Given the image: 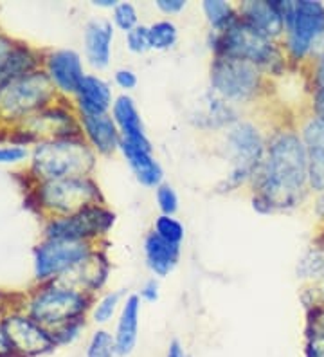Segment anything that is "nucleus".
<instances>
[{
  "instance_id": "obj_21",
  "label": "nucleus",
  "mask_w": 324,
  "mask_h": 357,
  "mask_svg": "<svg viewBox=\"0 0 324 357\" xmlns=\"http://www.w3.org/2000/svg\"><path fill=\"white\" fill-rule=\"evenodd\" d=\"M144 255H146L151 273L157 276H166L177 267L178 258H180V245L169 244L155 233H150L144 240Z\"/></svg>"
},
{
  "instance_id": "obj_35",
  "label": "nucleus",
  "mask_w": 324,
  "mask_h": 357,
  "mask_svg": "<svg viewBox=\"0 0 324 357\" xmlns=\"http://www.w3.org/2000/svg\"><path fill=\"white\" fill-rule=\"evenodd\" d=\"M26 155V149H20V146H2V149H0V165L18 162Z\"/></svg>"
},
{
  "instance_id": "obj_25",
  "label": "nucleus",
  "mask_w": 324,
  "mask_h": 357,
  "mask_svg": "<svg viewBox=\"0 0 324 357\" xmlns=\"http://www.w3.org/2000/svg\"><path fill=\"white\" fill-rule=\"evenodd\" d=\"M86 357H117V344L112 332L100 328L86 344Z\"/></svg>"
},
{
  "instance_id": "obj_42",
  "label": "nucleus",
  "mask_w": 324,
  "mask_h": 357,
  "mask_svg": "<svg viewBox=\"0 0 324 357\" xmlns=\"http://www.w3.org/2000/svg\"><path fill=\"white\" fill-rule=\"evenodd\" d=\"M166 357H190L187 352L184 350V347L180 344V341L173 340L168 347V352H166Z\"/></svg>"
},
{
  "instance_id": "obj_33",
  "label": "nucleus",
  "mask_w": 324,
  "mask_h": 357,
  "mask_svg": "<svg viewBox=\"0 0 324 357\" xmlns=\"http://www.w3.org/2000/svg\"><path fill=\"white\" fill-rule=\"evenodd\" d=\"M83 327H85L83 319H76V321L65 323V325H61V327L51 331L52 340H54V343L56 344L72 343L74 340H78V335H79V332H82Z\"/></svg>"
},
{
  "instance_id": "obj_20",
  "label": "nucleus",
  "mask_w": 324,
  "mask_h": 357,
  "mask_svg": "<svg viewBox=\"0 0 324 357\" xmlns=\"http://www.w3.org/2000/svg\"><path fill=\"white\" fill-rule=\"evenodd\" d=\"M82 123L86 137L91 139L92 146L101 153H112L121 144V134L114 118L101 114V116H85L82 114Z\"/></svg>"
},
{
  "instance_id": "obj_28",
  "label": "nucleus",
  "mask_w": 324,
  "mask_h": 357,
  "mask_svg": "<svg viewBox=\"0 0 324 357\" xmlns=\"http://www.w3.org/2000/svg\"><path fill=\"white\" fill-rule=\"evenodd\" d=\"M121 298V291L108 292L107 296L101 298L100 303H98L94 309V321L98 323V325H107V323L114 318V314L117 312V307H119Z\"/></svg>"
},
{
  "instance_id": "obj_30",
  "label": "nucleus",
  "mask_w": 324,
  "mask_h": 357,
  "mask_svg": "<svg viewBox=\"0 0 324 357\" xmlns=\"http://www.w3.org/2000/svg\"><path fill=\"white\" fill-rule=\"evenodd\" d=\"M114 22L125 33H130L132 29L137 27V11L132 4L128 2H119L114 8Z\"/></svg>"
},
{
  "instance_id": "obj_2",
  "label": "nucleus",
  "mask_w": 324,
  "mask_h": 357,
  "mask_svg": "<svg viewBox=\"0 0 324 357\" xmlns=\"http://www.w3.org/2000/svg\"><path fill=\"white\" fill-rule=\"evenodd\" d=\"M94 166V155L78 139H56L38 144L33 153V168L47 181L83 177Z\"/></svg>"
},
{
  "instance_id": "obj_43",
  "label": "nucleus",
  "mask_w": 324,
  "mask_h": 357,
  "mask_svg": "<svg viewBox=\"0 0 324 357\" xmlns=\"http://www.w3.org/2000/svg\"><path fill=\"white\" fill-rule=\"evenodd\" d=\"M310 54H314L317 60L324 58V29H323V33L319 35V38L316 40V44H314V47H311Z\"/></svg>"
},
{
  "instance_id": "obj_22",
  "label": "nucleus",
  "mask_w": 324,
  "mask_h": 357,
  "mask_svg": "<svg viewBox=\"0 0 324 357\" xmlns=\"http://www.w3.org/2000/svg\"><path fill=\"white\" fill-rule=\"evenodd\" d=\"M78 101L82 114L85 116H101L112 105V91L108 83L98 76H85L78 89Z\"/></svg>"
},
{
  "instance_id": "obj_44",
  "label": "nucleus",
  "mask_w": 324,
  "mask_h": 357,
  "mask_svg": "<svg viewBox=\"0 0 324 357\" xmlns=\"http://www.w3.org/2000/svg\"><path fill=\"white\" fill-rule=\"evenodd\" d=\"M314 328H316V331L324 332V309L321 310V314L317 316L316 321H314Z\"/></svg>"
},
{
  "instance_id": "obj_11",
  "label": "nucleus",
  "mask_w": 324,
  "mask_h": 357,
  "mask_svg": "<svg viewBox=\"0 0 324 357\" xmlns=\"http://www.w3.org/2000/svg\"><path fill=\"white\" fill-rule=\"evenodd\" d=\"M9 343L13 347L15 354L20 357H33L40 354L51 352L56 343L52 340L51 331L42 327L33 318L24 316H11L2 323Z\"/></svg>"
},
{
  "instance_id": "obj_37",
  "label": "nucleus",
  "mask_w": 324,
  "mask_h": 357,
  "mask_svg": "<svg viewBox=\"0 0 324 357\" xmlns=\"http://www.w3.org/2000/svg\"><path fill=\"white\" fill-rule=\"evenodd\" d=\"M11 51H13V45L9 44L8 40L0 36V91H2V79H4V70L6 66H8Z\"/></svg>"
},
{
  "instance_id": "obj_13",
  "label": "nucleus",
  "mask_w": 324,
  "mask_h": 357,
  "mask_svg": "<svg viewBox=\"0 0 324 357\" xmlns=\"http://www.w3.org/2000/svg\"><path fill=\"white\" fill-rule=\"evenodd\" d=\"M112 116L117 128H119V134H121L123 141L134 144V146H139V149L150 150L151 152V143L148 141L146 134H144L143 121H141L139 110L132 98L126 96V94L117 98V100L114 101Z\"/></svg>"
},
{
  "instance_id": "obj_8",
  "label": "nucleus",
  "mask_w": 324,
  "mask_h": 357,
  "mask_svg": "<svg viewBox=\"0 0 324 357\" xmlns=\"http://www.w3.org/2000/svg\"><path fill=\"white\" fill-rule=\"evenodd\" d=\"M98 199H100V190L85 177L47 181L42 188L43 206L60 213H78L82 209L95 206L94 202Z\"/></svg>"
},
{
  "instance_id": "obj_36",
  "label": "nucleus",
  "mask_w": 324,
  "mask_h": 357,
  "mask_svg": "<svg viewBox=\"0 0 324 357\" xmlns=\"http://www.w3.org/2000/svg\"><path fill=\"white\" fill-rule=\"evenodd\" d=\"M116 83L125 91H132L137 85V76H135L134 70L130 69H119L116 73Z\"/></svg>"
},
{
  "instance_id": "obj_9",
  "label": "nucleus",
  "mask_w": 324,
  "mask_h": 357,
  "mask_svg": "<svg viewBox=\"0 0 324 357\" xmlns=\"http://www.w3.org/2000/svg\"><path fill=\"white\" fill-rule=\"evenodd\" d=\"M114 218H116L114 213H110L108 209H103L101 206H91L78 213L52 220L45 233L47 238L83 242L85 238L107 233L114 224Z\"/></svg>"
},
{
  "instance_id": "obj_27",
  "label": "nucleus",
  "mask_w": 324,
  "mask_h": 357,
  "mask_svg": "<svg viewBox=\"0 0 324 357\" xmlns=\"http://www.w3.org/2000/svg\"><path fill=\"white\" fill-rule=\"evenodd\" d=\"M155 235H159L160 238L169 242V244L180 245V242L184 240V226L178 222L177 218L168 217V215H160L155 222Z\"/></svg>"
},
{
  "instance_id": "obj_10",
  "label": "nucleus",
  "mask_w": 324,
  "mask_h": 357,
  "mask_svg": "<svg viewBox=\"0 0 324 357\" xmlns=\"http://www.w3.org/2000/svg\"><path fill=\"white\" fill-rule=\"evenodd\" d=\"M88 257L91 251L85 242L49 238L36 249L35 275L38 280L52 278L63 271H70L72 267L79 266Z\"/></svg>"
},
{
  "instance_id": "obj_32",
  "label": "nucleus",
  "mask_w": 324,
  "mask_h": 357,
  "mask_svg": "<svg viewBox=\"0 0 324 357\" xmlns=\"http://www.w3.org/2000/svg\"><path fill=\"white\" fill-rule=\"evenodd\" d=\"M157 202H159V208L162 211V215L173 217V215L177 213L178 197L169 184H160L157 188Z\"/></svg>"
},
{
  "instance_id": "obj_14",
  "label": "nucleus",
  "mask_w": 324,
  "mask_h": 357,
  "mask_svg": "<svg viewBox=\"0 0 324 357\" xmlns=\"http://www.w3.org/2000/svg\"><path fill=\"white\" fill-rule=\"evenodd\" d=\"M301 139L308 153V183L317 192H324V123L310 119Z\"/></svg>"
},
{
  "instance_id": "obj_17",
  "label": "nucleus",
  "mask_w": 324,
  "mask_h": 357,
  "mask_svg": "<svg viewBox=\"0 0 324 357\" xmlns=\"http://www.w3.org/2000/svg\"><path fill=\"white\" fill-rule=\"evenodd\" d=\"M139 316H141V298L132 294L126 298L114 332L119 357H126L134 352L139 337Z\"/></svg>"
},
{
  "instance_id": "obj_38",
  "label": "nucleus",
  "mask_w": 324,
  "mask_h": 357,
  "mask_svg": "<svg viewBox=\"0 0 324 357\" xmlns=\"http://www.w3.org/2000/svg\"><path fill=\"white\" fill-rule=\"evenodd\" d=\"M157 8L166 15H175L180 13L182 9L186 8V2H184V0H159V2H157Z\"/></svg>"
},
{
  "instance_id": "obj_23",
  "label": "nucleus",
  "mask_w": 324,
  "mask_h": 357,
  "mask_svg": "<svg viewBox=\"0 0 324 357\" xmlns=\"http://www.w3.org/2000/svg\"><path fill=\"white\" fill-rule=\"evenodd\" d=\"M76 271H79V285L86 289H100L103 285V282L107 280L108 266L107 260L103 257H94V261H92V257H88L86 260H83L79 266L74 267Z\"/></svg>"
},
{
  "instance_id": "obj_12",
  "label": "nucleus",
  "mask_w": 324,
  "mask_h": 357,
  "mask_svg": "<svg viewBox=\"0 0 324 357\" xmlns=\"http://www.w3.org/2000/svg\"><path fill=\"white\" fill-rule=\"evenodd\" d=\"M51 96L49 78L42 73H29L9 83L2 91V105L11 114H24L38 109Z\"/></svg>"
},
{
  "instance_id": "obj_16",
  "label": "nucleus",
  "mask_w": 324,
  "mask_h": 357,
  "mask_svg": "<svg viewBox=\"0 0 324 357\" xmlns=\"http://www.w3.org/2000/svg\"><path fill=\"white\" fill-rule=\"evenodd\" d=\"M114 42V27L108 20L95 18L85 27V52L86 60L95 69H105L110 61Z\"/></svg>"
},
{
  "instance_id": "obj_3",
  "label": "nucleus",
  "mask_w": 324,
  "mask_h": 357,
  "mask_svg": "<svg viewBox=\"0 0 324 357\" xmlns=\"http://www.w3.org/2000/svg\"><path fill=\"white\" fill-rule=\"evenodd\" d=\"M288 33V51L295 60L310 54L324 29V6L321 2H276Z\"/></svg>"
},
{
  "instance_id": "obj_24",
  "label": "nucleus",
  "mask_w": 324,
  "mask_h": 357,
  "mask_svg": "<svg viewBox=\"0 0 324 357\" xmlns=\"http://www.w3.org/2000/svg\"><path fill=\"white\" fill-rule=\"evenodd\" d=\"M203 13L208 17L209 24L218 33L231 27L238 20L233 6L229 2H224V0H206L203 2Z\"/></svg>"
},
{
  "instance_id": "obj_41",
  "label": "nucleus",
  "mask_w": 324,
  "mask_h": 357,
  "mask_svg": "<svg viewBox=\"0 0 324 357\" xmlns=\"http://www.w3.org/2000/svg\"><path fill=\"white\" fill-rule=\"evenodd\" d=\"M13 354H15L13 347H11L4 328H2V325H0V357H11Z\"/></svg>"
},
{
  "instance_id": "obj_39",
  "label": "nucleus",
  "mask_w": 324,
  "mask_h": 357,
  "mask_svg": "<svg viewBox=\"0 0 324 357\" xmlns=\"http://www.w3.org/2000/svg\"><path fill=\"white\" fill-rule=\"evenodd\" d=\"M141 298L146 301H150V303H153V301L159 300V283H157L155 280H150V282H146V285H144L143 291H141Z\"/></svg>"
},
{
  "instance_id": "obj_46",
  "label": "nucleus",
  "mask_w": 324,
  "mask_h": 357,
  "mask_svg": "<svg viewBox=\"0 0 324 357\" xmlns=\"http://www.w3.org/2000/svg\"><path fill=\"white\" fill-rule=\"evenodd\" d=\"M94 6H98V8H116L117 2H114V0H98V2H94Z\"/></svg>"
},
{
  "instance_id": "obj_34",
  "label": "nucleus",
  "mask_w": 324,
  "mask_h": 357,
  "mask_svg": "<svg viewBox=\"0 0 324 357\" xmlns=\"http://www.w3.org/2000/svg\"><path fill=\"white\" fill-rule=\"evenodd\" d=\"M307 357H324V332L314 328L311 334H308Z\"/></svg>"
},
{
  "instance_id": "obj_4",
  "label": "nucleus",
  "mask_w": 324,
  "mask_h": 357,
  "mask_svg": "<svg viewBox=\"0 0 324 357\" xmlns=\"http://www.w3.org/2000/svg\"><path fill=\"white\" fill-rule=\"evenodd\" d=\"M227 150L231 153L233 170L225 178V188L231 192L256 172L265 159V143L258 128L251 123H236L227 134Z\"/></svg>"
},
{
  "instance_id": "obj_7",
  "label": "nucleus",
  "mask_w": 324,
  "mask_h": 357,
  "mask_svg": "<svg viewBox=\"0 0 324 357\" xmlns=\"http://www.w3.org/2000/svg\"><path fill=\"white\" fill-rule=\"evenodd\" d=\"M211 83L225 100H249L259 87L258 66L240 58L218 54L211 67Z\"/></svg>"
},
{
  "instance_id": "obj_29",
  "label": "nucleus",
  "mask_w": 324,
  "mask_h": 357,
  "mask_svg": "<svg viewBox=\"0 0 324 357\" xmlns=\"http://www.w3.org/2000/svg\"><path fill=\"white\" fill-rule=\"evenodd\" d=\"M298 273L301 278H321V276H324V253L308 251L299 261Z\"/></svg>"
},
{
  "instance_id": "obj_40",
  "label": "nucleus",
  "mask_w": 324,
  "mask_h": 357,
  "mask_svg": "<svg viewBox=\"0 0 324 357\" xmlns=\"http://www.w3.org/2000/svg\"><path fill=\"white\" fill-rule=\"evenodd\" d=\"M314 110H316L317 119L324 123V85H319V89L316 91V96H314Z\"/></svg>"
},
{
  "instance_id": "obj_45",
  "label": "nucleus",
  "mask_w": 324,
  "mask_h": 357,
  "mask_svg": "<svg viewBox=\"0 0 324 357\" xmlns=\"http://www.w3.org/2000/svg\"><path fill=\"white\" fill-rule=\"evenodd\" d=\"M319 63H317V78H319L321 85H324V58H321V60H317Z\"/></svg>"
},
{
  "instance_id": "obj_18",
  "label": "nucleus",
  "mask_w": 324,
  "mask_h": 357,
  "mask_svg": "<svg viewBox=\"0 0 324 357\" xmlns=\"http://www.w3.org/2000/svg\"><path fill=\"white\" fill-rule=\"evenodd\" d=\"M240 11L243 15V17H240L243 22L254 27L267 38H276L285 29L283 18L276 8V2H245V4H242Z\"/></svg>"
},
{
  "instance_id": "obj_5",
  "label": "nucleus",
  "mask_w": 324,
  "mask_h": 357,
  "mask_svg": "<svg viewBox=\"0 0 324 357\" xmlns=\"http://www.w3.org/2000/svg\"><path fill=\"white\" fill-rule=\"evenodd\" d=\"M215 49L218 54L240 58L254 66H270V61L279 58L272 40L243 22L240 17L233 26L216 36Z\"/></svg>"
},
{
  "instance_id": "obj_1",
  "label": "nucleus",
  "mask_w": 324,
  "mask_h": 357,
  "mask_svg": "<svg viewBox=\"0 0 324 357\" xmlns=\"http://www.w3.org/2000/svg\"><path fill=\"white\" fill-rule=\"evenodd\" d=\"M254 208L261 211L292 208L308 183V153L294 132H279L268 143L265 159L256 172Z\"/></svg>"
},
{
  "instance_id": "obj_31",
  "label": "nucleus",
  "mask_w": 324,
  "mask_h": 357,
  "mask_svg": "<svg viewBox=\"0 0 324 357\" xmlns=\"http://www.w3.org/2000/svg\"><path fill=\"white\" fill-rule=\"evenodd\" d=\"M126 44L132 52H137V54H143L148 49H151L150 45V27L137 26L135 29H132L130 33H126Z\"/></svg>"
},
{
  "instance_id": "obj_19",
  "label": "nucleus",
  "mask_w": 324,
  "mask_h": 357,
  "mask_svg": "<svg viewBox=\"0 0 324 357\" xmlns=\"http://www.w3.org/2000/svg\"><path fill=\"white\" fill-rule=\"evenodd\" d=\"M123 155L126 157L130 168L134 170L135 177L141 184L150 188H159L162 184V177H164V172L160 168V165L157 162V159L151 155L150 150H143L134 144L126 143L121 139L119 144Z\"/></svg>"
},
{
  "instance_id": "obj_6",
  "label": "nucleus",
  "mask_w": 324,
  "mask_h": 357,
  "mask_svg": "<svg viewBox=\"0 0 324 357\" xmlns=\"http://www.w3.org/2000/svg\"><path fill=\"white\" fill-rule=\"evenodd\" d=\"M86 298L83 292L69 287H51L36 294L31 303V318L47 331L61 327L65 323L83 319Z\"/></svg>"
},
{
  "instance_id": "obj_26",
  "label": "nucleus",
  "mask_w": 324,
  "mask_h": 357,
  "mask_svg": "<svg viewBox=\"0 0 324 357\" xmlns=\"http://www.w3.org/2000/svg\"><path fill=\"white\" fill-rule=\"evenodd\" d=\"M177 27L175 24L168 22V20H162V22H157L150 27V45L151 49L155 51H166V49H171L173 45L177 44Z\"/></svg>"
},
{
  "instance_id": "obj_15",
  "label": "nucleus",
  "mask_w": 324,
  "mask_h": 357,
  "mask_svg": "<svg viewBox=\"0 0 324 357\" xmlns=\"http://www.w3.org/2000/svg\"><path fill=\"white\" fill-rule=\"evenodd\" d=\"M47 69L51 79L63 92H78L85 73H83L82 60L78 52L74 51H56L49 56Z\"/></svg>"
}]
</instances>
